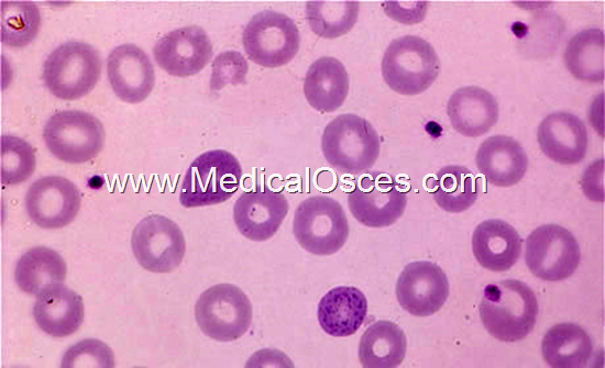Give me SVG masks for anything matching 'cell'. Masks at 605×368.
I'll use <instances>...</instances> for the list:
<instances>
[{
	"label": "cell",
	"instance_id": "cell-1",
	"mask_svg": "<svg viewBox=\"0 0 605 368\" xmlns=\"http://www.w3.org/2000/svg\"><path fill=\"white\" fill-rule=\"evenodd\" d=\"M479 312L484 327L493 337L513 343L534 330L539 304L525 282L506 279L484 288Z\"/></svg>",
	"mask_w": 605,
	"mask_h": 368
},
{
	"label": "cell",
	"instance_id": "cell-2",
	"mask_svg": "<svg viewBox=\"0 0 605 368\" xmlns=\"http://www.w3.org/2000/svg\"><path fill=\"white\" fill-rule=\"evenodd\" d=\"M321 149L332 168L342 174L359 175L375 164L381 141L367 120L348 113L334 118L324 127Z\"/></svg>",
	"mask_w": 605,
	"mask_h": 368
},
{
	"label": "cell",
	"instance_id": "cell-3",
	"mask_svg": "<svg viewBox=\"0 0 605 368\" xmlns=\"http://www.w3.org/2000/svg\"><path fill=\"white\" fill-rule=\"evenodd\" d=\"M440 60L432 45L416 35L393 40L382 59V75L397 93L415 96L427 90L437 79Z\"/></svg>",
	"mask_w": 605,
	"mask_h": 368
},
{
	"label": "cell",
	"instance_id": "cell-4",
	"mask_svg": "<svg viewBox=\"0 0 605 368\" xmlns=\"http://www.w3.org/2000/svg\"><path fill=\"white\" fill-rule=\"evenodd\" d=\"M242 168L231 153L213 149L197 156L186 170L179 202L185 208L218 204L239 189Z\"/></svg>",
	"mask_w": 605,
	"mask_h": 368
},
{
	"label": "cell",
	"instance_id": "cell-5",
	"mask_svg": "<svg viewBox=\"0 0 605 368\" xmlns=\"http://www.w3.org/2000/svg\"><path fill=\"white\" fill-rule=\"evenodd\" d=\"M101 74L98 52L89 44L69 41L54 49L43 65V79L56 98L76 100L89 93Z\"/></svg>",
	"mask_w": 605,
	"mask_h": 368
},
{
	"label": "cell",
	"instance_id": "cell-6",
	"mask_svg": "<svg viewBox=\"0 0 605 368\" xmlns=\"http://www.w3.org/2000/svg\"><path fill=\"white\" fill-rule=\"evenodd\" d=\"M349 231L344 210L333 198L310 197L296 209L294 236L312 255L328 256L337 253L345 244Z\"/></svg>",
	"mask_w": 605,
	"mask_h": 368
},
{
	"label": "cell",
	"instance_id": "cell-7",
	"mask_svg": "<svg viewBox=\"0 0 605 368\" xmlns=\"http://www.w3.org/2000/svg\"><path fill=\"white\" fill-rule=\"evenodd\" d=\"M199 328L208 337L231 342L243 336L252 322V305L235 285L219 283L204 291L195 305Z\"/></svg>",
	"mask_w": 605,
	"mask_h": 368
},
{
	"label": "cell",
	"instance_id": "cell-8",
	"mask_svg": "<svg viewBox=\"0 0 605 368\" xmlns=\"http://www.w3.org/2000/svg\"><path fill=\"white\" fill-rule=\"evenodd\" d=\"M43 138L48 150L59 160L81 164L100 153L105 130L100 120L88 112L63 110L47 120Z\"/></svg>",
	"mask_w": 605,
	"mask_h": 368
},
{
	"label": "cell",
	"instance_id": "cell-9",
	"mask_svg": "<svg viewBox=\"0 0 605 368\" xmlns=\"http://www.w3.org/2000/svg\"><path fill=\"white\" fill-rule=\"evenodd\" d=\"M249 58L263 67H279L297 54L300 36L295 22L287 15L264 10L252 16L242 34Z\"/></svg>",
	"mask_w": 605,
	"mask_h": 368
},
{
	"label": "cell",
	"instance_id": "cell-10",
	"mask_svg": "<svg viewBox=\"0 0 605 368\" xmlns=\"http://www.w3.org/2000/svg\"><path fill=\"white\" fill-rule=\"evenodd\" d=\"M408 190L392 175L370 172L361 176L350 191L349 209L355 220L365 226H389L403 215Z\"/></svg>",
	"mask_w": 605,
	"mask_h": 368
},
{
	"label": "cell",
	"instance_id": "cell-11",
	"mask_svg": "<svg viewBox=\"0 0 605 368\" xmlns=\"http://www.w3.org/2000/svg\"><path fill=\"white\" fill-rule=\"evenodd\" d=\"M525 261L537 278L561 281L575 272L581 249L569 230L554 223L543 224L528 235Z\"/></svg>",
	"mask_w": 605,
	"mask_h": 368
},
{
	"label": "cell",
	"instance_id": "cell-12",
	"mask_svg": "<svg viewBox=\"0 0 605 368\" xmlns=\"http://www.w3.org/2000/svg\"><path fill=\"white\" fill-rule=\"evenodd\" d=\"M131 247L138 263L151 272H170L177 268L186 252L179 226L161 214L143 218L133 228Z\"/></svg>",
	"mask_w": 605,
	"mask_h": 368
},
{
	"label": "cell",
	"instance_id": "cell-13",
	"mask_svg": "<svg viewBox=\"0 0 605 368\" xmlns=\"http://www.w3.org/2000/svg\"><path fill=\"white\" fill-rule=\"evenodd\" d=\"M449 290L446 272L437 264L427 260L406 265L396 283L399 305L419 317L438 312L446 303Z\"/></svg>",
	"mask_w": 605,
	"mask_h": 368
},
{
	"label": "cell",
	"instance_id": "cell-14",
	"mask_svg": "<svg viewBox=\"0 0 605 368\" xmlns=\"http://www.w3.org/2000/svg\"><path fill=\"white\" fill-rule=\"evenodd\" d=\"M81 203L78 188L61 176L35 180L25 194L30 219L42 228H61L76 218Z\"/></svg>",
	"mask_w": 605,
	"mask_h": 368
},
{
	"label": "cell",
	"instance_id": "cell-15",
	"mask_svg": "<svg viewBox=\"0 0 605 368\" xmlns=\"http://www.w3.org/2000/svg\"><path fill=\"white\" fill-rule=\"evenodd\" d=\"M212 45L197 25L176 29L162 36L154 46V58L167 74L188 77L199 73L211 59Z\"/></svg>",
	"mask_w": 605,
	"mask_h": 368
},
{
	"label": "cell",
	"instance_id": "cell-16",
	"mask_svg": "<svg viewBox=\"0 0 605 368\" xmlns=\"http://www.w3.org/2000/svg\"><path fill=\"white\" fill-rule=\"evenodd\" d=\"M287 212L288 202L280 191L257 185L237 199L233 220L244 237L261 242L277 232Z\"/></svg>",
	"mask_w": 605,
	"mask_h": 368
},
{
	"label": "cell",
	"instance_id": "cell-17",
	"mask_svg": "<svg viewBox=\"0 0 605 368\" xmlns=\"http://www.w3.org/2000/svg\"><path fill=\"white\" fill-rule=\"evenodd\" d=\"M107 75L117 97L128 103L142 102L155 83L148 56L134 44H122L111 51L107 58Z\"/></svg>",
	"mask_w": 605,
	"mask_h": 368
},
{
	"label": "cell",
	"instance_id": "cell-18",
	"mask_svg": "<svg viewBox=\"0 0 605 368\" xmlns=\"http://www.w3.org/2000/svg\"><path fill=\"white\" fill-rule=\"evenodd\" d=\"M537 140L542 153L558 164L574 165L586 155V126L570 112L548 114L538 126Z\"/></svg>",
	"mask_w": 605,
	"mask_h": 368
},
{
	"label": "cell",
	"instance_id": "cell-19",
	"mask_svg": "<svg viewBox=\"0 0 605 368\" xmlns=\"http://www.w3.org/2000/svg\"><path fill=\"white\" fill-rule=\"evenodd\" d=\"M84 314L82 298L63 283L43 289L33 306V316L38 327L54 337L75 333L84 321Z\"/></svg>",
	"mask_w": 605,
	"mask_h": 368
},
{
	"label": "cell",
	"instance_id": "cell-20",
	"mask_svg": "<svg viewBox=\"0 0 605 368\" xmlns=\"http://www.w3.org/2000/svg\"><path fill=\"white\" fill-rule=\"evenodd\" d=\"M475 163L491 185L510 187L524 178L528 168V156L513 137L494 135L480 145Z\"/></svg>",
	"mask_w": 605,
	"mask_h": 368
},
{
	"label": "cell",
	"instance_id": "cell-21",
	"mask_svg": "<svg viewBox=\"0 0 605 368\" xmlns=\"http://www.w3.org/2000/svg\"><path fill=\"white\" fill-rule=\"evenodd\" d=\"M452 127L460 134L476 137L488 132L498 120L495 97L477 86L457 89L447 104Z\"/></svg>",
	"mask_w": 605,
	"mask_h": 368
},
{
	"label": "cell",
	"instance_id": "cell-22",
	"mask_svg": "<svg viewBox=\"0 0 605 368\" xmlns=\"http://www.w3.org/2000/svg\"><path fill=\"white\" fill-rule=\"evenodd\" d=\"M472 252L482 267L496 272L506 271L520 256L521 238L509 223L486 220L473 232Z\"/></svg>",
	"mask_w": 605,
	"mask_h": 368
},
{
	"label": "cell",
	"instance_id": "cell-23",
	"mask_svg": "<svg viewBox=\"0 0 605 368\" xmlns=\"http://www.w3.org/2000/svg\"><path fill=\"white\" fill-rule=\"evenodd\" d=\"M367 301L364 293L352 286L336 287L318 304V322L329 335L345 337L355 334L364 323Z\"/></svg>",
	"mask_w": 605,
	"mask_h": 368
},
{
	"label": "cell",
	"instance_id": "cell-24",
	"mask_svg": "<svg viewBox=\"0 0 605 368\" xmlns=\"http://www.w3.org/2000/svg\"><path fill=\"white\" fill-rule=\"evenodd\" d=\"M348 92L349 76L339 59L323 56L309 66L304 80V94L315 110L322 113L336 111Z\"/></svg>",
	"mask_w": 605,
	"mask_h": 368
},
{
	"label": "cell",
	"instance_id": "cell-25",
	"mask_svg": "<svg viewBox=\"0 0 605 368\" xmlns=\"http://www.w3.org/2000/svg\"><path fill=\"white\" fill-rule=\"evenodd\" d=\"M541 354L547 365L554 368L585 366L593 355V343L587 332L571 322L550 327L541 342Z\"/></svg>",
	"mask_w": 605,
	"mask_h": 368
},
{
	"label": "cell",
	"instance_id": "cell-26",
	"mask_svg": "<svg viewBox=\"0 0 605 368\" xmlns=\"http://www.w3.org/2000/svg\"><path fill=\"white\" fill-rule=\"evenodd\" d=\"M407 338L394 322L380 320L371 324L359 344V359L365 368H394L406 355Z\"/></svg>",
	"mask_w": 605,
	"mask_h": 368
},
{
	"label": "cell",
	"instance_id": "cell-27",
	"mask_svg": "<svg viewBox=\"0 0 605 368\" xmlns=\"http://www.w3.org/2000/svg\"><path fill=\"white\" fill-rule=\"evenodd\" d=\"M66 270L65 260L56 250L37 246L18 260L14 280L23 292L37 295L51 285L63 283Z\"/></svg>",
	"mask_w": 605,
	"mask_h": 368
},
{
	"label": "cell",
	"instance_id": "cell-28",
	"mask_svg": "<svg viewBox=\"0 0 605 368\" xmlns=\"http://www.w3.org/2000/svg\"><path fill=\"white\" fill-rule=\"evenodd\" d=\"M604 53V32L597 27L585 29L570 38L563 62L576 79L602 82L605 76Z\"/></svg>",
	"mask_w": 605,
	"mask_h": 368
},
{
	"label": "cell",
	"instance_id": "cell-29",
	"mask_svg": "<svg viewBox=\"0 0 605 368\" xmlns=\"http://www.w3.org/2000/svg\"><path fill=\"white\" fill-rule=\"evenodd\" d=\"M431 180L433 183L429 187L432 188V197L436 203L447 212H463L477 199L476 177L464 166H446Z\"/></svg>",
	"mask_w": 605,
	"mask_h": 368
},
{
	"label": "cell",
	"instance_id": "cell-30",
	"mask_svg": "<svg viewBox=\"0 0 605 368\" xmlns=\"http://www.w3.org/2000/svg\"><path fill=\"white\" fill-rule=\"evenodd\" d=\"M359 2L309 1L306 3V19L311 31L324 38L346 34L355 24Z\"/></svg>",
	"mask_w": 605,
	"mask_h": 368
},
{
	"label": "cell",
	"instance_id": "cell-31",
	"mask_svg": "<svg viewBox=\"0 0 605 368\" xmlns=\"http://www.w3.org/2000/svg\"><path fill=\"white\" fill-rule=\"evenodd\" d=\"M0 38L10 47H23L36 36L41 14L33 2L3 1L0 4Z\"/></svg>",
	"mask_w": 605,
	"mask_h": 368
},
{
	"label": "cell",
	"instance_id": "cell-32",
	"mask_svg": "<svg viewBox=\"0 0 605 368\" xmlns=\"http://www.w3.org/2000/svg\"><path fill=\"white\" fill-rule=\"evenodd\" d=\"M1 183L14 186L25 181L36 167L32 146L14 135L1 136Z\"/></svg>",
	"mask_w": 605,
	"mask_h": 368
},
{
	"label": "cell",
	"instance_id": "cell-33",
	"mask_svg": "<svg viewBox=\"0 0 605 368\" xmlns=\"http://www.w3.org/2000/svg\"><path fill=\"white\" fill-rule=\"evenodd\" d=\"M62 367H106L114 366L111 348L96 338H87L69 347L63 356Z\"/></svg>",
	"mask_w": 605,
	"mask_h": 368
},
{
	"label": "cell",
	"instance_id": "cell-34",
	"mask_svg": "<svg viewBox=\"0 0 605 368\" xmlns=\"http://www.w3.org/2000/svg\"><path fill=\"white\" fill-rule=\"evenodd\" d=\"M212 74L210 88L212 91L220 90L228 83L239 85L244 82L249 66L237 51L220 53L211 65Z\"/></svg>",
	"mask_w": 605,
	"mask_h": 368
},
{
	"label": "cell",
	"instance_id": "cell-35",
	"mask_svg": "<svg viewBox=\"0 0 605 368\" xmlns=\"http://www.w3.org/2000/svg\"><path fill=\"white\" fill-rule=\"evenodd\" d=\"M385 12L396 21L404 23H416L424 19L427 10V2H411L410 8H404L403 2H384Z\"/></svg>",
	"mask_w": 605,
	"mask_h": 368
}]
</instances>
